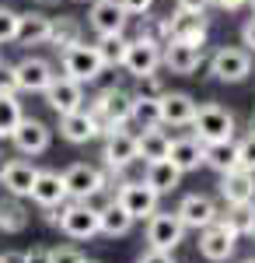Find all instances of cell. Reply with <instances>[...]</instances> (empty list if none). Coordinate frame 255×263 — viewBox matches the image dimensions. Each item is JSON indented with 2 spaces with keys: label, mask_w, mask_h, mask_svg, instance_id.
I'll return each mask as SVG.
<instances>
[{
  "label": "cell",
  "mask_w": 255,
  "mask_h": 263,
  "mask_svg": "<svg viewBox=\"0 0 255 263\" xmlns=\"http://www.w3.org/2000/svg\"><path fill=\"white\" fill-rule=\"evenodd\" d=\"M88 112H91V120H95V126H98V134L105 137V134H112L116 126H126V123H130L133 95L122 91V88H105L101 95L91 99Z\"/></svg>",
  "instance_id": "cell-1"
},
{
  "label": "cell",
  "mask_w": 255,
  "mask_h": 263,
  "mask_svg": "<svg viewBox=\"0 0 255 263\" xmlns=\"http://www.w3.org/2000/svg\"><path fill=\"white\" fill-rule=\"evenodd\" d=\"M203 165H210L214 172H231L238 168V144L235 141H217V144H203Z\"/></svg>",
  "instance_id": "cell-29"
},
{
  "label": "cell",
  "mask_w": 255,
  "mask_h": 263,
  "mask_svg": "<svg viewBox=\"0 0 255 263\" xmlns=\"http://www.w3.org/2000/svg\"><path fill=\"white\" fill-rule=\"evenodd\" d=\"M224 221L231 224V232H235L238 239L241 235H255V200L252 203H227Z\"/></svg>",
  "instance_id": "cell-31"
},
{
  "label": "cell",
  "mask_w": 255,
  "mask_h": 263,
  "mask_svg": "<svg viewBox=\"0 0 255 263\" xmlns=\"http://www.w3.org/2000/svg\"><path fill=\"white\" fill-rule=\"evenodd\" d=\"M157 105H161V123H168V126H189L196 116V99L185 91H164Z\"/></svg>",
  "instance_id": "cell-20"
},
{
  "label": "cell",
  "mask_w": 255,
  "mask_h": 263,
  "mask_svg": "<svg viewBox=\"0 0 255 263\" xmlns=\"http://www.w3.org/2000/svg\"><path fill=\"white\" fill-rule=\"evenodd\" d=\"M53 78H56V70H53V63L46 60V57H25V60L14 63V84H18V91L42 95Z\"/></svg>",
  "instance_id": "cell-9"
},
{
  "label": "cell",
  "mask_w": 255,
  "mask_h": 263,
  "mask_svg": "<svg viewBox=\"0 0 255 263\" xmlns=\"http://www.w3.org/2000/svg\"><path fill=\"white\" fill-rule=\"evenodd\" d=\"M14 35H18V11L0 7V46L14 42Z\"/></svg>",
  "instance_id": "cell-36"
},
{
  "label": "cell",
  "mask_w": 255,
  "mask_h": 263,
  "mask_svg": "<svg viewBox=\"0 0 255 263\" xmlns=\"http://www.w3.org/2000/svg\"><path fill=\"white\" fill-rule=\"evenodd\" d=\"M122 67H126V74L130 78H147V74H154L157 67H161V46L151 39H130L126 46V57H122Z\"/></svg>",
  "instance_id": "cell-12"
},
{
  "label": "cell",
  "mask_w": 255,
  "mask_h": 263,
  "mask_svg": "<svg viewBox=\"0 0 255 263\" xmlns=\"http://www.w3.org/2000/svg\"><path fill=\"white\" fill-rule=\"evenodd\" d=\"M248 4H252V18H255V0H248Z\"/></svg>",
  "instance_id": "cell-49"
},
{
  "label": "cell",
  "mask_w": 255,
  "mask_h": 263,
  "mask_svg": "<svg viewBox=\"0 0 255 263\" xmlns=\"http://www.w3.org/2000/svg\"><path fill=\"white\" fill-rule=\"evenodd\" d=\"M0 95H18V84H14V63H4V57H0Z\"/></svg>",
  "instance_id": "cell-39"
},
{
  "label": "cell",
  "mask_w": 255,
  "mask_h": 263,
  "mask_svg": "<svg viewBox=\"0 0 255 263\" xmlns=\"http://www.w3.org/2000/svg\"><path fill=\"white\" fill-rule=\"evenodd\" d=\"M168 162L175 165L178 172H193V168L203 165V144L196 137H178L168 147Z\"/></svg>",
  "instance_id": "cell-26"
},
{
  "label": "cell",
  "mask_w": 255,
  "mask_h": 263,
  "mask_svg": "<svg viewBox=\"0 0 255 263\" xmlns=\"http://www.w3.org/2000/svg\"><path fill=\"white\" fill-rule=\"evenodd\" d=\"M126 46H130V39L119 32V35H98V42H95V49H98V57L105 67H122V57H126Z\"/></svg>",
  "instance_id": "cell-32"
},
{
  "label": "cell",
  "mask_w": 255,
  "mask_h": 263,
  "mask_svg": "<svg viewBox=\"0 0 255 263\" xmlns=\"http://www.w3.org/2000/svg\"><path fill=\"white\" fill-rule=\"evenodd\" d=\"M235 246H238V235L231 232V224L224 221V218H217L199 235V256L210 260V263H227L235 256Z\"/></svg>",
  "instance_id": "cell-4"
},
{
  "label": "cell",
  "mask_w": 255,
  "mask_h": 263,
  "mask_svg": "<svg viewBox=\"0 0 255 263\" xmlns=\"http://www.w3.org/2000/svg\"><path fill=\"white\" fill-rule=\"evenodd\" d=\"M101 158H105V165H109L112 172H126L133 162H140V155H137V134H130V130H122V126H116L112 134H105Z\"/></svg>",
  "instance_id": "cell-10"
},
{
  "label": "cell",
  "mask_w": 255,
  "mask_h": 263,
  "mask_svg": "<svg viewBox=\"0 0 255 263\" xmlns=\"http://www.w3.org/2000/svg\"><path fill=\"white\" fill-rule=\"evenodd\" d=\"M59 67H63V74H67V78H74L77 84L98 81L101 70H105L98 49H95V46H88V42H74V46H67V49L59 53Z\"/></svg>",
  "instance_id": "cell-3"
},
{
  "label": "cell",
  "mask_w": 255,
  "mask_h": 263,
  "mask_svg": "<svg viewBox=\"0 0 255 263\" xmlns=\"http://www.w3.org/2000/svg\"><path fill=\"white\" fill-rule=\"evenodd\" d=\"M241 46L245 49H255V18H248L241 25Z\"/></svg>",
  "instance_id": "cell-44"
},
{
  "label": "cell",
  "mask_w": 255,
  "mask_h": 263,
  "mask_svg": "<svg viewBox=\"0 0 255 263\" xmlns=\"http://www.w3.org/2000/svg\"><path fill=\"white\" fill-rule=\"evenodd\" d=\"M178 221L185 224V228H196V232H203L206 224H214L220 214H217V203L210 200V197H203V193H189L185 200L178 203Z\"/></svg>",
  "instance_id": "cell-18"
},
{
  "label": "cell",
  "mask_w": 255,
  "mask_h": 263,
  "mask_svg": "<svg viewBox=\"0 0 255 263\" xmlns=\"http://www.w3.org/2000/svg\"><path fill=\"white\" fill-rule=\"evenodd\" d=\"M130 120L137 123L140 130H147V126H161V105H157V99L133 95V112H130Z\"/></svg>",
  "instance_id": "cell-34"
},
{
  "label": "cell",
  "mask_w": 255,
  "mask_h": 263,
  "mask_svg": "<svg viewBox=\"0 0 255 263\" xmlns=\"http://www.w3.org/2000/svg\"><path fill=\"white\" fill-rule=\"evenodd\" d=\"M46 39H49V18L46 14H39V11H25V14H18V35H14V42L18 46H46Z\"/></svg>",
  "instance_id": "cell-24"
},
{
  "label": "cell",
  "mask_w": 255,
  "mask_h": 263,
  "mask_svg": "<svg viewBox=\"0 0 255 263\" xmlns=\"http://www.w3.org/2000/svg\"><path fill=\"white\" fill-rule=\"evenodd\" d=\"M88 21H91V28H95L98 35H119V32H126L130 14L119 7V0H91Z\"/></svg>",
  "instance_id": "cell-16"
},
{
  "label": "cell",
  "mask_w": 255,
  "mask_h": 263,
  "mask_svg": "<svg viewBox=\"0 0 255 263\" xmlns=\"http://www.w3.org/2000/svg\"><path fill=\"white\" fill-rule=\"evenodd\" d=\"M151 4H154V0H119V7H122L126 14H140V18L151 11Z\"/></svg>",
  "instance_id": "cell-41"
},
{
  "label": "cell",
  "mask_w": 255,
  "mask_h": 263,
  "mask_svg": "<svg viewBox=\"0 0 255 263\" xmlns=\"http://www.w3.org/2000/svg\"><path fill=\"white\" fill-rule=\"evenodd\" d=\"M63 186H67L70 200H91V197H98L105 190V172L88 162H74L63 172Z\"/></svg>",
  "instance_id": "cell-6"
},
{
  "label": "cell",
  "mask_w": 255,
  "mask_h": 263,
  "mask_svg": "<svg viewBox=\"0 0 255 263\" xmlns=\"http://www.w3.org/2000/svg\"><path fill=\"white\" fill-rule=\"evenodd\" d=\"M220 197L227 203H252L255 200V172L231 168L220 176Z\"/></svg>",
  "instance_id": "cell-22"
},
{
  "label": "cell",
  "mask_w": 255,
  "mask_h": 263,
  "mask_svg": "<svg viewBox=\"0 0 255 263\" xmlns=\"http://www.w3.org/2000/svg\"><path fill=\"white\" fill-rule=\"evenodd\" d=\"M168 147H172V137H168L161 126H147V130L137 134V155L143 158V165L168 158Z\"/></svg>",
  "instance_id": "cell-25"
},
{
  "label": "cell",
  "mask_w": 255,
  "mask_h": 263,
  "mask_svg": "<svg viewBox=\"0 0 255 263\" xmlns=\"http://www.w3.org/2000/svg\"><path fill=\"white\" fill-rule=\"evenodd\" d=\"M21 102L18 95H0V141H11V134L18 130L21 123Z\"/></svg>",
  "instance_id": "cell-33"
},
{
  "label": "cell",
  "mask_w": 255,
  "mask_h": 263,
  "mask_svg": "<svg viewBox=\"0 0 255 263\" xmlns=\"http://www.w3.org/2000/svg\"><path fill=\"white\" fill-rule=\"evenodd\" d=\"M88 256L74 249V246H56V249H49V263H84Z\"/></svg>",
  "instance_id": "cell-38"
},
{
  "label": "cell",
  "mask_w": 255,
  "mask_h": 263,
  "mask_svg": "<svg viewBox=\"0 0 255 263\" xmlns=\"http://www.w3.org/2000/svg\"><path fill=\"white\" fill-rule=\"evenodd\" d=\"M35 4H39V7H56L59 0H35Z\"/></svg>",
  "instance_id": "cell-48"
},
{
  "label": "cell",
  "mask_w": 255,
  "mask_h": 263,
  "mask_svg": "<svg viewBox=\"0 0 255 263\" xmlns=\"http://www.w3.org/2000/svg\"><path fill=\"white\" fill-rule=\"evenodd\" d=\"M74 42H80L77 18H70V14H63V18H49V39H46V46H53L56 53H63V49L74 46Z\"/></svg>",
  "instance_id": "cell-30"
},
{
  "label": "cell",
  "mask_w": 255,
  "mask_h": 263,
  "mask_svg": "<svg viewBox=\"0 0 255 263\" xmlns=\"http://www.w3.org/2000/svg\"><path fill=\"white\" fill-rule=\"evenodd\" d=\"M116 203L133 221H143V218H151L157 211V193H154V186H147L143 179H133V182H122L119 186Z\"/></svg>",
  "instance_id": "cell-8"
},
{
  "label": "cell",
  "mask_w": 255,
  "mask_h": 263,
  "mask_svg": "<svg viewBox=\"0 0 255 263\" xmlns=\"http://www.w3.org/2000/svg\"><path fill=\"white\" fill-rule=\"evenodd\" d=\"M143 182H147V186H154V193L161 197V193H172V190H178L182 172H178V168L168 162V158H161V162H147Z\"/></svg>",
  "instance_id": "cell-27"
},
{
  "label": "cell",
  "mask_w": 255,
  "mask_h": 263,
  "mask_svg": "<svg viewBox=\"0 0 255 263\" xmlns=\"http://www.w3.org/2000/svg\"><path fill=\"white\" fill-rule=\"evenodd\" d=\"M35 176H39V168L32 162H25V158H14V162H7L4 168H0V186L11 193V197H28L32 193V182H35Z\"/></svg>",
  "instance_id": "cell-19"
},
{
  "label": "cell",
  "mask_w": 255,
  "mask_h": 263,
  "mask_svg": "<svg viewBox=\"0 0 255 263\" xmlns=\"http://www.w3.org/2000/svg\"><path fill=\"white\" fill-rule=\"evenodd\" d=\"M0 263H4V260H0Z\"/></svg>",
  "instance_id": "cell-53"
},
{
  "label": "cell",
  "mask_w": 255,
  "mask_h": 263,
  "mask_svg": "<svg viewBox=\"0 0 255 263\" xmlns=\"http://www.w3.org/2000/svg\"><path fill=\"white\" fill-rule=\"evenodd\" d=\"M217 7H224V11H238V7H245L248 0H214Z\"/></svg>",
  "instance_id": "cell-46"
},
{
  "label": "cell",
  "mask_w": 255,
  "mask_h": 263,
  "mask_svg": "<svg viewBox=\"0 0 255 263\" xmlns=\"http://www.w3.org/2000/svg\"><path fill=\"white\" fill-rule=\"evenodd\" d=\"M56 228L67 239H95L98 235V211L88 200H67Z\"/></svg>",
  "instance_id": "cell-5"
},
{
  "label": "cell",
  "mask_w": 255,
  "mask_h": 263,
  "mask_svg": "<svg viewBox=\"0 0 255 263\" xmlns=\"http://www.w3.org/2000/svg\"><path fill=\"white\" fill-rule=\"evenodd\" d=\"M42 95H46V105L56 116H63V112H74V109L84 105V84H77L74 78H67V74H56Z\"/></svg>",
  "instance_id": "cell-13"
},
{
  "label": "cell",
  "mask_w": 255,
  "mask_h": 263,
  "mask_svg": "<svg viewBox=\"0 0 255 263\" xmlns=\"http://www.w3.org/2000/svg\"><path fill=\"white\" fill-rule=\"evenodd\" d=\"M28 197L39 203V207H53V203L70 200V197H67V186H63V176L53 172V168H39V176L32 182V193H28Z\"/></svg>",
  "instance_id": "cell-23"
},
{
  "label": "cell",
  "mask_w": 255,
  "mask_h": 263,
  "mask_svg": "<svg viewBox=\"0 0 255 263\" xmlns=\"http://www.w3.org/2000/svg\"><path fill=\"white\" fill-rule=\"evenodd\" d=\"M137 95H143V99H161L164 95V88H161V78L157 74H147V78H140V91Z\"/></svg>",
  "instance_id": "cell-40"
},
{
  "label": "cell",
  "mask_w": 255,
  "mask_h": 263,
  "mask_svg": "<svg viewBox=\"0 0 255 263\" xmlns=\"http://www.w3.org/2000/svg\"><path fill=\"white\" fill-rule=\"evenodd\" d=\"M161 63H164L172 74H193V70H199V63H203V46L168 39L161 46Z\"/></svg>",
  "instance_id": "cell-15"
},
{
  "label": "cell",
  "mask_w": 255,
  "mask_h": 263,
  "mask_svg": "<svg viewBox=\"0 0 255 263\" xmlns=\"http://www.w3.org/2000/svg\"><path fill=\"white\" fill-rule=\"evenodd\" d=\"M130 228H133V218H130L116 200H109V203H101V207H98V232H101V235L119 239V235H126Z\"/></svg>",
  "instance_id": "cell-28"
},
{
  "label": "cell",
  "mask_w": 255,
  "mask_h": 263,
  "mask_svg": "<svg viewBox=\"0 0 255 263\" xmlns=\"http://www.w3.org/2000/svg\"><path fill=\"white\" fill-rule=\"evenodd\" d=\"M84 263H98V260H84Z\"/></svg>",
  "instance_id": "cell-52"
},
{
  "label": "cell",
  "mask_w": 255,
  "mask_h": 263,
  "mask_svg": "<svg viewBox=\"0 0 255 263\" xmlns=\"http://www.w3.org/2000/svg\"><path fill=\"white\" fill-rule=\"evenodd\" d=\"M137 263H175V256L164 253V249H147V253H140Z\"/></svg>",
  "instance_id": "cell-42"
},
{
  "label": "cell",
  "mask_w": 255,
  "mask_h": 263,
  "mask_svg": "<svg viewBox=\"0 0 255 263\" xmlns=\"http://www.w3.org/2000/svg\"><path fill=\"white\" fill-rule=\"evenodd\" d=\"M0 260L4 263H25V253H4Z\"/></svg>",
  "instance_id": "cell-47"
},
{
  "label": "cell",
  "mask_w": 255,
  "mask_h": 263,
  "mask_svg": "<svg viewBox=\"0 0 255 263\" xmlns=\"http://www.w3.org/2000/svg\"><path fill=\"white\" fill-rule=\"evenodd\" d=\"M252 134H255V112H252Z\"/></svg>",
  "instance_id": "cell-50"
},
{
  "label": "cell",
  "mask_w": 255,
  "mask_h": 263,
  "mask_svg": "<svg viewBox=\"0 0 255 263\" xmlns=\"http://www.w3.org/2000/svg\"><path fill=\"white\" fill-rule=\"evenodd\" d=\"M182 235H185V224L178 221V214L172 211H164V214H151L147 218V242L151 249H164V253H175V246L182 242Z\"/></svg>",
  "instance_id": "cell-11"
},
{
  "label": "cell",
  "mask_w": 255,
  "mask_h": 263,
  "mask_svg": "<svg viewBox=\"0 0 255 263\" xmlns=\"http://www.w3.org/2000/svg\"><path fill=\"white\" fill-rule=\"evenodd\" d=\"M238 168L255 172V134H248L245 141H238Z\"/></svg>",
  "instance_id": "cell-37"
},
{
  "label": "cell",
  "mask_w": 255,
  "mask_h": 263,
  "mask_svg": "<svg viewBox=\"0 0 255 263\" xmlns=\"http://www.w3.org/2000/svg\"><path fill=\"white\" fill-rule=\"evenodd\" d=\"M210 74H214L217 81H224V84L245 81V78L252 74V57H248V49H238V46L217 49L214 60H210Z\"/></svg>",
  "instance_id": "cell-7"
},
{
  "label": "cell",
  "mask_w": 255,
  "mask_h": 263,
  "mask_svg": "<svg viewBox=\"0 0 255 263\" xmlns=\"http://www.w3.org/2000/svg\"><path fill=\"white\" fill-rule=\"evenodd\" d=\"M178 11H196V14H206V7L214 4V0H175Z\"/></svg>",
  "instance_id": "cell-43"
},
{
  "label": "cell",
  "mask_w": 255,
  "mask_h": 263,
  "mask_svg": "<svg viewBox=\"0 0 255 263\" xmlns=\"http://www.w3.org/2000/svg\"><path fill=\"white\" fill-rule=\"evenodd\" d=\"M59 137L67 144H88V141L98 137V126L91 120V112L80 105L74 112H63V116H59Z\"/></svg>",
  "instance_id": "cell-21"
},
{
  "label": "cell",
  "mask_w": 255,
  "mask_h": 263,
  "mask_svg": "<svg viewBox=\"0 0 255 263\" xmlns=\"http://www.w3.org/2000/svg\"><path fill=\"white\" fill-rule=\"evenodd\" d=\"M193 137L199 144H217V141H231L235 137V116L217 105V102H206V105H196V116H193Z\"/></svg>",
  "instance_id": "cell-2"
},
{
  "label": "cell",
  "mask_w": 255,
  "mask_h": 263,
  "mask_svg": "<svg viewBox=\"0 0 255 263\" xmlns=\"http://www.w3.org/2000/svg\"><path fill=\"white\" fill-rule=\"evenodd\" d=\"M168 21V39L178 42H193V46H203L206 42V32H210V18L206 14H196V11H175Z\"/></svg>",
  "instance_id": "cell-14"
},
{
  "label": "cell",
  "mask_w": 255,
  "mask_h": 263,
  "mask_svg": "<svg viewBox=\"0 0 255 263\" xmlns=\"http://www.w3.org/2000/svg\"><path fill=\"white\" fill-rule=\"evenodd\" d=\"M25 224H28V214H25V207L14 200H0V232H25Z\"/></svg>",
  "instance_id": "cell-35"
},
{
  "label": "cell",
  "mask_w": 255,
  "mask_h": 263,
  "mask_svg": "<svg viewBox=\"0 0 255 263\" xmlns=\"http://www.w3.org/2000/svg\"><path fill=\"white\" fill-rule=\"evenodd\" d=\"M25 263H49V249H28Z\"/></svg>",
  "instance_id": "cell-45"
},
{
  "label": "cell",
  "mask_w": 255,
  "mask_h": 263,
  "mask_svg": "<svg viewBox=\"0 0 255 263\" xmlns=\"http://www.w3.org/2000/svg\"><path fill=\"white\" fill-rule=\"evenodd\" d=\"M241 263H255V256H252V260H241Z\"/></svg>",
  "instance_id": "cell-51"
},
{
  "label": "cell",
  "mask_w": 255,
  "mask_h": 263,
  "mask_svg": "<svg viewBox=\"0 0 255 263\" xmlns=\"http://www.w3.org/2000/svg\"><path fill=\"white\" fill-rule=\"evenodd\" d=\"M11 141H14V147H18L21 155H42V151L49 147V141H53V130H49L42 120L21 116L18 130L11 134Z\"/></svg>",
  "instance_id": "cell-17"
}]
</instances>
